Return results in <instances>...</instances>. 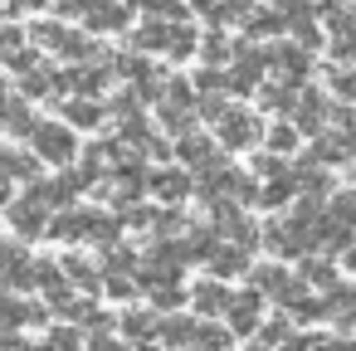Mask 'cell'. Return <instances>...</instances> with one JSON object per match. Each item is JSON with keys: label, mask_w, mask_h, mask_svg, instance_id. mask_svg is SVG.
<instances>
[{"label": "cell", "mask_w": 356, "mask_h": 351, "mask_svg": "<svg viewBox=\"0 0 356 351\" xmlns=\"http://www.w3.org/2000/svg\"><path fill=\"white\" fill-rule=\"evenodd\" d=\"M147 293H152V307H156V312H176V307H186V288H181V283L147 288Z\"/></svg>", "instance_id": "obj_22"}, {"label": "cell", "mask_w": 356, "mask_h": 351, "mask_svg": "<svg viewBox=\"0 0 356 351\" xmlns=\"http://www.w3.org/2000/svg\"><path fill=\"white\" fill-rule=\"evenodd\" d=\"M288 195H293V181H288V176H283V181H268V186H264V195H259V200H264V205H268V210H278V205H283V200H288Z\"/></svg>", "instance_id": "obj_24"}, {"label": "cell", "mask_w": 356, "mask_h": 351, "mask_svg": "<svg viewBox=\"0 0 356 351\" xmlns=\"http://www.w3.org/2000/svg\"><path fill=\"white\" fill-rule=\"evenodd\" d=\"M10 229H15V239H40V234H49V210L35 200V195H20V200H10Z\"/></svg>", "instance_id": "obj_6"}, {"label": "cell", "mask_w": 356, "mask_h": 351, "mask_svg": "<svg viewBox=\"0 0 356 351\" xmlns=\"http://www.w3.org/2000/svg\"><path fill=\"white\" fill-rule=\"evenodd\" d=\"M288 336H293V327H288L283 317H278V322H268V327H259V341H264V346H283Z\"/></svg>", "instance_id": "obj_26"}, {"label": "cell", "mask_w": 356, "mask_h": 351, "mask_svg": "<svg viewBox=\"0 0 356 351\" xmlns=\"http://www.w3.org/2000/svg\"><path fill=\"white\" fill-rule=\"evenodd\" d=\"M30 147H35V156H40V161H49V166H69V161H74V152H79V142H74V127H69V122H40V127L30 132Z\"/></svg>", "instance_id": "obj_3"}, {"label": "cell", "mask_w": 356, "mask_h": 351, "mask_svg": "<svg viewBox=\"0 0 356 351\" xmlns=\"http://www.w3.org/2000/svg\"><path fill=\"white\" fill-rule=\"evenodd\" d=\"M30 40H35L40 49L59 54V59H88V54H93V44H88L79 30H64V25H54V20H40V25H30Z\"/></svg>", "instance_id": "obj_4"}, {"label": "cell", "mask_w": 356, "mask_h": 351, "mask_svg": "<svg viewBox=\"0 0 356 351\" xmlns=\"http://www.w3.org/2000/svg\"><path fill=\"white\" fill-rule=\"evenodd\" d=\"M254 351H268V346H254Z\"/></svg>", "instance_id": "obj_37"}, {"label": "cell", "mask_w": 356, "mask_h": 351, "mask_svg": "<svg viewBox=\"0 0 356 351\" xmlns=\"http://www.w3.org/2000/svg\"><path fill=\"white\" fill-rule=\"evenodd\" d=\"M40 351H83V336H79L74 327H49Z\"/></svg>", "instance_id": "obj_21"}, {"label": "cell", "mask_w": 356, "mask_h": 351, "mask_svg": "<svg viewBox=\"0 0 356 351\" xmlns=\"http://www.w3.org/2000/svg\"><path fill=\"white\" fill-rule=\"evenodd\" d=\"M6 127H10L15 137H30V132L40 127V117H35L25 103H6Z\"/></svg>", "instance_id": "obj_20"}, {"label": "cell", "mask_w": 356, "mask_h": 351, "mask_svg": "<svg viewBox=\"0 0 356 351\" xmlns=\"http://www.w3.org/2000/svg\"><path fill=\"white\" fill-rule=\"evenodd\" d=\"M229 297H234V293L225 288V278H205V283H195L191 307H195V317H225Z\"/></svg>", "instance_id": "obj_11"}, {"label": "cell", "mask_w": 356, "mask_h": 351, "mask_svg": "<svg viewBox=\"0 0 356 351\" xmlns=\"http://www.w3.org/2000/svg\"><path fill=\"white\" fill-rule=\"evenodd\" d=\"M64 273H69V283H74L79 293H98V288H103V273H98L88 259H79V254L64 259Z\"/></svg>", "instance_id": "obj_16"}, {"label": "cell", "mask_w": 356, "mask_h": 351, "mask_svg": "<svg viewBox=\"0 0 356 351\" xmlns=\"http://www.w3.org/2000/svg\"><path fill=\"white\" fill-rule=\"evenodd\" d=\"M25 259H30V254H25L20 239H0V283H10V273H15Z\"/></svg>", "instance_id": "obj_19"}, {"label": "cell", "mask_w": 356, "mask_h": 351, "mask_svg": "<svg viewBox=\"0 0 356 351\" xmlns=\"http://www.w3.org/2000/svg\"><path fill=\"white\" fill-rule=\"evenodd\" d=\"M147 190H152L156 200H166V205H181V200L195 190V181H191V171H181V166H161V171H152Z\"/></svg>", "instance_id": "obj_9"}, {"label": "cell", "mask_w": 356, "mask_h": 351, "mask_svg": "<svg viewBox=\"0 0 356 351\" xmlns=\"http://www.w3.org/2000/svg\"><path fill=\"white\" fill-rule=\"evenodd\" d=\"M215 137H220L225 152H244V147H254V137H259V117L244 113V108H225V113L215 117Z\"/></svg>", "instance_id": "obj_5"}, {"label": "cell", "mask_w": 356, "mask_h": 351, "mask_svg": "<svg viewBox=\"0 0 356 351\" xmlns=\"http://www.w3.org/2000/svg\"><path fill=\"white\" fill-rule=\"evenodd\" d=\"M132 44H137V49H147V54L191 59V54H195V30H191V25H181L176 15H147V20L137 25Z\"/></svg>", "instance_id": "obj_1"}, {"label": "cell", "mask_w": 356, "mask_h": 351, "mask_svg": "<svg viewBox=\"0 0 356 351\" xmlns=\"http://www.w3.org/2000/svg\"><path fill=\"white\" fill-rule=\"evenodd\" d=\"M132 351H171V346H156V341H147V346H132Z\"/></svg>", "instance_id": "obj_36"}, {"label": "cell", "mask_w": 356, "mask_h": 351, "mask_svg": "<svg viewBox=\"0 0 356 351\" xmlns=\"http://www.w3.org/2000/svg\"><path fill=\"white\" fill-rule=\"evenodd\" d=\"M293 142H298V127H273L268 132V147L273 152H293Z\"/></svg>", "instance_id": "obj_28"}, {"label": "cell", "mask_w": 356, "mask_h": 351, "mask_svg": "<svg viewBox=\"0 0 356 351\" xmlns=\"http://www.w3.org/2000/svg\"><path fill=\"white\" fill-rule=\"evenodd\" d=\"M229 54H234V49H229V40H225V35H210V40L200 44V59H205V69H215V64H225Z\"/></svg>", "instance_id": "obj_23"}, {"label": "cell", "mask_w": 356, "mask_h": 351, "mask_svg": "<svg viewBox=\"0 0 356 351\" xmlns=\"http://www.w3.org/2000/svg\"><path fill=\"white\" fill-rule=\"evenodd\" d=\"M176 156H181V161H186V166H191L195 176H200V171H210V166L220 161L215 142H210V137H200V132H186V137L176 142Z\"/></svg>", "instance_id": "obj_12"}, {"label": "cell", "mask_w": 356, "mask_h": 351, "mask_svg": "<svg viewBox=\"0 0 356 351\" xmlns=\"http://www.w3.org/2000/svg\"><path fill=\"white\" fill-rule=\"evenodd\" d=\"M341 263H346V268L356 273V249H346V259H341Z\"/></svg>", "instance_id": "obj_35"}, {"label": "cell", "mask_w": 356, "mask_h": 351, "mask_svg": "<svg viewBox=\"0 0 356 351\" xmlns=\"http://www.w3.org/2000/svg\"><path fill=\"white\" fill-rule=\"evenodd\" d=\"M195 332H200V317H161V346L171 351H195Z\"/></svg>", "instance_id": "obj_13"}, {"label": "cell", "mask_w": 356, "mask_h": 351, "mask_svg": "<svg viewBox=\"0 0 356 351\" xmlns=\"http://www.w3.org/2000/svg\"><path fill=\"white\" fill-rule=\"evenodd\" d=\"M64 122L93 132V127L103 122V103H98V98H69V103H64Z\"/></svg>", "instance_id": "obj_15"}, {"label": "cell", "mask_w": 356, "mask_h": 351, "mask_svg": "<svg viewBox=\"0 0 356 351\" xmlns=\"http://www.w3.org/2000/svg\"><path fill=\"white\" fill-rule=\"evenodd\" d=\"M210 278H234V273H244L249 268V249H239V244H220L215 254H210Z\"/></svg>", "instance_id": "obj_14"}, {"label": "cell", "mask_w": 356, "mask_h": 351, "mask_svg": "<svg viewBox=\"0 0 356 351\" xmlns=\"http://www.w3.org/2000/svg\"><path fill=\"white\" fill-rule=\"evenodd\" d=\"M49 317V307H35L15 293H0V336H15L20 327H40Z\"/></svg>", "instance_id": "obj_8"}, {"label": "cell", "mask_w": 356, "mask_h": 351, "mask_svg": "<svg viewBox=\"0 0 356 351\" xmlns=\"http://www.w3.org/2000/svg\"><path fill=\"white\" fill-rule=\"evenodd\" d=\"M127 6H147V15H176L181 20V0H127Z\"/></svg>", "instance_id": "obj_27"}, {"label": "cell", "mask_w": 356, "mask_h": 351, "mask_svg": "<svg viewBox=\"0 0 356 351\" xmlns=\"http://www.w3.org/2000/svg\"><path fill=\"white\" fill-rule=\"evenodd\" d=\"M317 351H351V346H346V341H322Z\"/></svg>", "instance_id": "obj_34"}, {"label": "cell", "mask_w": 356, "mask_h": 351, "mask_svg": "<svg viewBox=\"0 0 356 351\" xmlns=\"http://www.w3.org/2000/svg\"><path fill=\"white\" fill-rule=\"evenodd\" d=\"M0 210H10V181L0 176Z\"/></svg>", "instance_id": "obj_32"}, {"label": "cell", "mask_w": 356, "mask_h": 351, "mask_svg": "<svg viewBox=\"0 0 356 351\" xmlns=\"http://www.w3.org/2000/svg\"><path fill=\"white\" fill-rule=\"evenodd\" d=\"M118 336H122V341H132V346H147V341H156V336H161V317H156L152 307H147V312H142V307H132V312H122V317H118Z\"/></svg>", "instance_id": "obj_10"}, {"label": "cell", "mask_w": 356, "mask_h": 351, "mask_svg": "<svg viewBox=\"0 0 356 351\" xmlns=\"http://www.w3.org/2000/svg\"><path fill=\"white\" fill-rule=\"evenodd\" d=\"M278 351H317V346H312V341H307V336H288V341H283V346H278Z\"/></svg>", "instance_id": "obj_31"}, {"label": "cell", "mask_w": 356, "mask_h": 351, "mask_svg": "<svg viewBox=\"0 0 356 351\" xmlns=\"http://www.w3.org/2000/svg\"><path fill=\"white\" fill-rule=\"evenodd\" d=\"M288 283H293V278H288L278 263H259V268H254V288H259V293H268V297H283V288H288Z\"/></svg>", "instance_id": "obj_18"}, {"label": "cell", "mask_w": 356, "mask_h": 351, "mask_svg": "<svg viewBox=\"0 0 356 351\" xmlns=\"http://www.w3.org/2000/svg\"><path fill=\"white\" fill-rule=\"evenodd\" d=\"M259 317H264V293H259V288L234 293L229 307H225V327H229L234 336H254V332H259Z\"/></svg>", "instance_id": "obj_7"}, {"label": "cell", "mask_w": 356, "mask_h": 351, "mask_svg": "<svg viewBox=\"0 0 356 351\" xmlns=\"http://www.w3.org/2000/svg\"><path fill=\"white\" fill-rule=\"evenodd\" d=\"M0 351H35V346H30L20 332H15V336H0Z\"/></svg>", "instance_id": "obj_30"}, {"label": "cell", "mask_w": 356, "mask_h": 351, "mask_svg": "<svg viewBox=\"0 0 356 351\" xmlns=\"http://www.w3.org/2000/svg\"><path fill=\"white\" fill-rule=\"evenodd\" d=\"M35 6H44V0H10V10H35Z\"/></svg>", "instance_id": "obj_33"}, {"label": "cell", "mask_w": 356, "mask_h": 351, "mask_svg": "<svg viewBox=\"0 0 356 351\" xmlns=\"http://www.w3.org/2000/svg\"><path fill=\"white\" fill-rule=\"evenodd\" d=\"M137 288H142L137 278H103V293H108V297H118V302H127Z\"/></svg>", "instance_id": "obj_25"}, {"label": "cell", "mask_w": 356, "mask_h": 351, "mask_svg": "<svg viewBox=\"0 0 356 351\" xmlns=\"http://www.w3.org/2000/svg\"><path fill=\"white\" fill-rule=\"evenodd\" d=\"M302 273H307V283H317V288H327V283H332V268H327V263H307Z\"/></svg>", "instance_id": "obj_29"}, {"label": "cell", "mask_w": 356, "mask_h": 351, "mask_svg": "<svg viewBox=\"0 0 356 351\" xmlns=\"http://www.w3.org/2000/svg\"><path fill=\"white\" fill-rule=\"evenodd\" d=\"M64 15L83 20L88 30H127V0H64Z\"/></svg>", "instance_id": "obj_2"}, {"label": "cell", "mask_w": 356, "mask_h": 351, "mask_svg": "<svg viewBox=\"0 0 356 351\" xmlns=\"http://www.w3.org/2000/svg\"><path fill=\"white\" fill-rule=\"evenodd\" d=\"M132 268H137V254H132V249L113 244V249L103 254V278H132Z\"/></svg>", "instance_id": "obj_17"}, {"label": "cell", "mask_w": 356, "mask_h": 351, "mask_svg": "<svg viewBox=\"0 0 356 351\" xmlns=\"http://www.w3.org/2000/svg\"><path fill=\"white\" fill-rule=\"evenodd\" d=\"M0 98H6V88H0Z\"/></svg>", "instance_id": "obj_38"}]
</instances>
